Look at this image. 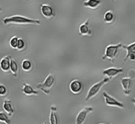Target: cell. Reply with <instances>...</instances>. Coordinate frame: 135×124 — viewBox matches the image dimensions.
I'll use <instances>...</instances> for the list:
<instances>
[{"mask_svg":"<svg viewBox=\"0 0 135 124\" xmlns=\"http://www.w3.org/2000/svg\"><path fill=\"white\" fill-rule=\"evenodd\" d=\"M5 25L7 24H37L40 25L41 22L38 19H33L21 15H13L5 17L2 20Z\"/></svg>","mask_w":135,"mask_h":124,"instance_id":"cell-1","label":"cell"},{"mask_svg":"<svg viewBox=\"0 0 135 124\" xmlns=\"http://www.w3.org/2000/svg\"><path fill=\"white\" fill-rule=\"evenodd\" d=\"M123 43H119L116 45H109L105 49V53L103 55L102 60H109L112 64H115L116 59L118 55V53L121 48H123Z\"/></svg>","mask_w":135,"mask_h":124,"instance_id":"cell-2","label":"cell"},{"mask_svg":"<svg viewBox=\"0 0 135 124\" xmlns=\"http://www.w3.org/2000/svg\"><path fill=\"white\" fill-rule=\"evenodd\" d=\"M110 80H112L109 79V78L105 77L102 80H101V81L93 84V85L90 87V89H88V93H87L86 96L85 97V101H90V100L92 99V98L96 97V96L100 93V90H101V89L102 88V87L104 86V85L108 84Z\"/></svg>","mask_w":135,"mask_h":124,"instance_id":"cell-3","label":"cell"},{"mask_svg":"<svg viewBox=\"0 0 135 124\" xmlns=\"http://www.w3.org/2000/svg\"><path fill=\"white\" fill-rule=\"evenodd\" d=\"M54 84H55V78L52 72H51L46 78L43 83L37 84L36 87L44 92L46 95H49L50 93V90L53 87Z\"/></svg>","mask_w":135,"mask_h":124,"instance_id":"cell-4","label":"cell"},{"mask_svg":"<svg viewBox=\"0 0 135 124\" xmlns=\"http://www.w3.org/2000/svg\"><path fill=\"white\" fill-rule=\"evenodd\" d=\"M102 95L104 98V101H105V105H108V106H111V107H117L119 109H123L124 105L120 101H117L116 99L111 96L109 93L107 92L104 91L102 93Z\"/></svg>","mask_w":135,"mask_h":124,"instance_id":"cell-5","label":"cell"},{"mask_svg":"<svg viewBox=\"0 0 135 124\" xmlns=\"http://www.w3.org/2000/svg\"><path fill=\"white\" fill-rule=\"evenodd\" d=\"M93 110L94 109L91 106H86V107L82 109L76 116V120H75V124H84L88 114L92 113Z\"/></svg>","mask_w":135,"mask_h":124,"instance_id":"cell-6","label":"cell"},{"mask_svg":"<svg viewBox=\"0 0 135 124\" xmlns=\"http://www.w3.org/2000/svg\"><path fill=\"white\" fill-rule=\"evenodd\" d=\"M40 11L42 16L47 19H51L55 17V10L47 4H42L40 6Z\"/></svg>","mask_w":135,"mask_h":124,"instance_id":"cell-7","label":"cell"},{"mask_svg":"<svg viewBox=\"0 0 135 124\" xmlns=\"http://www.w3.org/2000/svg\"><path fill=\"white\" fill-rule=\"evenodd\" d=\"M84 85L82 81L79 80H73L69 84V89L72 93L75 95H79L82 93Z\"/></svg>","mask_w":135,"mask_h":124,"instance_id":"cell-8","label":"cell"},{"mask_svg":"<svg viewBox=\"0 0 135 124\" xmlns=\"http://www.w3.org/2000/svg\"><path fill=\"white\" fill-rule=\"evenodd\" d=\"M123 72V68H117L115 67H110V68H106L103 70V74L106 76V78H109V79L112 80L114 77L117 76Z\"/></svg>","mask_w":135,"mask_h":124,"instance_id":"cell-9","label":"cell"},{"mask_svg":"<svg viewBox=\"0 0 135 124\" xmlns=\"http://www.w3.org/2000/svg\"><path fill=\"white\" fill-rule=\"evenodd\" d=\"M131 82L132 79L130 77H125L121 80V84L125 95L129 96L131 93Z\"/></svg>","mask_w":135,"mask_h":124,"instance_id":"cell-10","label":"cell"},{"mask_svg":"<svg viewBox=\"0 0 135 124\" xmlns=\"http://www.w3.org/2000/svg\"><path fill=\"white\" fill-rule=\"evenodd\" d=\"M79 34L83 36H90L92 35V31H91L90 27V19L87 18L86 20L83 22L79 28Z\"/></svg>","mask_w":135,"mask_h":124,"instance_id":"cell-11","label":"cell"},{"mask_svg":"<svg viewBox=\"0 0 135 124\" xmlns=\"http://www.w3.org/2000/svg\"><path fill=\"white\" fill-rule=\"evenodd\" d=\"M11 56L7 55L3 58L0 62V67L3 72H7L10 70L11 62Z\"/></svg>","mask_w":135,"mask_h":124,"instance_id":"cell-12","label":"cell"},{"mask_svg":"<svg viewBox=\"0 0 135 124\" xmlns=\"http://www.w3.org/2000/svg\"><path fill=\"white\" fill-rule=\"evenodd\" d=\"M22 91L25 95L27 96V97H30V96L33 95H38V91L34 90V88L30 85L29 84H26V83H23L22 84Z\"/></svg>","mask_w":135,"mask_h":124,"instance_id":"cell-13","label":"cell"},{"mask_svg":"<svg viewBox=\"0 0 135 124\" xmlns=\"http://www.w3.org/2000/svg\"><path fill=\"white\" fill-rule=\"evenodd\" d=\"M50 124H59V116L57 114V108L54 105H52L50 108Z\"/></svg>","mask_w":135,"mask_h":124,"instance_id":"cell-14","label":"cell"},{"mask_svg":"<svg viewBox=\"0 0 135 124\" xmlns=\"http://www.w3.org/2000/svg\"><path fill=\"white\" fill-rule=\"evenodd\" d=\"M3 109L9 116H12L15 112V109L11 100H4L3 103Z\"/></svg>","mask_w":135,"mask_h":124,"instance_id":"cell-15","label":"cell"},{"mask_svg":"<svg viewBox=\"0 0 135 124\" xmlns=\"http://www.w3.org/2000/svg\"><path fill=\"white\" fill-rule=\"evenodd\" d=\"M123 49L127 51V55L124 58V61L126 62L131 55H135V42L128 45H123Z\"/></svg>","mask_w":135,"mask_h":124,"instance_id":"cell-16","label":"cell"},{"mask_svg":"<svg viewBox=\"0 0 135 124\" xmlns=\"http://www.w3.org/2000/svg\"><path fill=\"white\" fill-rule=\"evenodd\" d=\"M102 1L100 0H87L83 3L84 6L91 9H96L101 5Z\"/></svg>","mask_w":135,"mask_h":124,"instance_id":"cell-17","label":"cell"},{"mask_svg":"<svg viewBox=\"0 0 135 124\" xmlns=\"http://www.w3.org/2000/svg\"><path fill=\"white\" fill-rule=\"evenodd\" d=\"M115 15L111 11H108L104 14V21L105 24H112L115 20Z\"/></svg>","mask_w":135,"mask_h":124,"instance_id":"cell-18","label":"cell"},{"mask_svg":"<svg viewBox=\"0 0 135 124\" xmlns=\"http://www.w3.org/2000/svg\"><path fill=\"white\" fill-rule=\"evenodd\" d=\"M21 67L25 72H30L32 68V63L28 59H24L21 63Z\"/></svg>","mask_w":135,"mask_h":124,"instance_id":"cell-19","label":"cell"},{"mask_svg":"<svg viewBox=\"0 0 135 124\" xmlns=\"http://www.w3.org/2000/svg\"><path fill=\"white\" fill-rule=\"evenodd\" d=\"M11 72L13 74L14 77H17V74H18V66L17 64V62L15 60L12 59L11 62V68H10Z\"/></svg>","mask_w":135,"mask_h":124,"instance_id":"cell-20","label":"cell"},{"mask_svg":"<svg viewBox=\"0 0 135 124\" xmlns=\"http://www.w3.org/2000/svg\"><path fill=\"white\" fill-rule=\"evenodd\" d=\"M18 39L19 38L17 36H13L11 38L10 41H9V45H10V47L13 49H17Z\"/></svg>","mask_w":135,"mask_h":124,"instance_id":"cell-21","label":"cell"},{"mask_svg":"<svg viewBox=\"0 0 135 124\" xmlns=\"http://www.w3.org/2000/svg\"><path fill=\"white\" fill-rule=\"evenodd\" d=\"M0 122L1 123H4L5 124H11V120L8 118L7 114L3 112H0Z\"/></svg>","mask_w":135,"mask_h":124,"instance_id":"cell-22","label":"cell"},{"mask_svg":"<svg viewBox=\"0 0 135 124\" xmlns=\"http://www.w3.org/2000/svg\"><path fill=\"white\" fill-rule=\"evenodd\" d=\"M26 47V43H25V40L22 38H19L18 39V45H17V50L18 51H21V50L24 49Z\"/></svg>","mask_w":135,"mask_h":124,"instance_id":"cell-23","label":"cell"},{"mask_svg":"<svg viewBox=\"0 0 135 124\" xmlns=\"http://www.w3.org/2000/svg\"><path fill=\"white\" fill-rule=\"evenodd\" d=\"M7 93V89L6 87L4 86L3 84L0 85V95L1 97H4Z\"/></svg>","mask_w":135,"mask_h":124,"instance_id":"cell-24","label":"cell"},{"mask_svg":"<svg viewBox=\"0 0 135 124\" xmlns=\"http://www.w3.org/2000/svg\"><path fill=\"white\" fill-rule=\"evenodd\" d=\"M131 101H132V102H133V103L134 104V106H135V99H132Z\"/></svg>","mask_w":135,"mask_h":124,"instance_id":"cell-25","label":"cell"},{"mask_svg":"<svg viewBox=\"0 0 135 124\" xmlns=\"http://www.w3.org/2000/svg\"><path fill=\"white\" fill-rule=\"evenodd\" d=\"M43 124H47V123H46V122H44Z\"/></svg>","mask_w":135,"mask_h":124,"instance_id":"cell-26","label":"cell"},{"mask_svg":"<svg viewBox=\"0 0 135 124\" xmlns=\"http://www.w3.org/2000/svg\"><path fill=\"white\" fill-rule=\"evenodd\" d=\"M100 124H105V123H100Z\"/></svg>","mask_w":135,"mask_h":124,"instance_id":"cell-27","label":"cell"}]
</instances>
